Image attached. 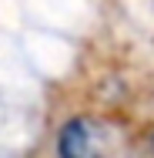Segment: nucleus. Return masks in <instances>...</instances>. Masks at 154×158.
I'll use <instances>...</instances> for the list:
<instances>
[{
    "instance_id": "1",
    "label": "nucleus",
    "mask_w": 154,
    "mask_h": 158,
    "mask_svg": "<svg viewBox=\"0 0 154 158\" xmlns=\"http://www.w3.org/2000/svg\"><path fill=\"white\" fill-rule=\"evenodd\" d=\"M57 148H61V158H97V138H94L91 121L84 118L67 121L57 138Z\"/></svg>"
}]
</instances>
